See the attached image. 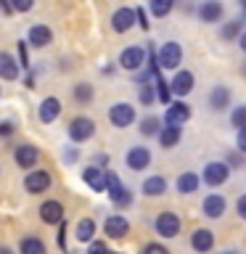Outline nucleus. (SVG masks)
Instances as JSON below:
<instances>
[{"mask_svg":"<svg viewBox=\"0 0 246 254\" xmlns=\"http://www.w3.org/2000/svg\"><path fill=\"white\" fill-rule=\"evenodd\" d=\"M148 61V51L143 45H127L122 53H119V66H122L124 71H130V74H135V71H140L143 66H146Z\"/></svg>","mask_w":246,"mask_h":254,"instance_id":"nucleus-1","label":"nucleus"},{"mask_svg":"<svg viewBox=\"0 0 246 254\" xmlns=\"http://www.w3.org/2000/svg\"><path fill=\"white\" fill-rule=\"evenodd\" d=\"M135 119H138V114H135V106L127 101H117L114 106L109 109V122L117 127V130H124V127H130Z\"/></svg>","mask_w":246,"mask_h":254,"instance_id":"nucleus-2","label":"nucleus"},{"mask_svg":"<svg viewBox=\"0 0 246 254\" xmlns=\"http://www.w3.org/2000/svg\"><path fill=\"white\" fill-rule=\"evenodd\" d=\"M66 132H69V140L71 143H85V140H90L93 135H95V122H93L90 117H74L69 122Z\"/></svg>","mask_w":246,"mask_h":254,"instance_id":"nucleus-3","label":"nucleus"},{"mask_svg":"<svg viewBox=\"0 0 246 254\" xmlns=\"http://www.w3.org/2000/svg\"><path fill=\"white\" fill-rule=\"evenodd\" d=\"M106 193L111 196V204L117 206H130L132 204V193L122 186L117 172H106Z\"/></svg>","mask_w":246,"mask_h":254,"instance_id":"nucleus-4","label":"nucleus"},{"mask_svg":"<svg viewBox=\"0 0 246 254\" xmlns=\"http://www.w3.org/2000/svg\"><path fill=\"white\" fill-rule=\"evenodd\" d=\"M180 64H183V45L175 43V40L164 43L162 51H159V66L175 71V69H180Z\"/></svg>","mask_w":246,"mask_h":254,"instance_id":"nucleus-5","label":"nucleus"},{"mask_svg":"<svg viewBox=\"0 0 246 254\" xmlns=\"http://www.w3.org/2000/svg\"><path fill=\"white\" fill-rule=\"evenodd\" d=\"M135 24H138V13H135V8H130V5H122L111 13V29H114L117 35L130 32Z\"/></svg>","mask_w":246,"mask_h":254,"instance_id":"nucleus-6","label":"nucleus"},{"mask_svg":"<svg viewBox=\"0 0 246 254\" xmlns=\"http://www.w3.org/2000/svg\"><path fill=\"white\" fill-rule=\"evenodd\" d=\"M196 16L201 24H217V21H222V16H225V5H222L220 0H201L196 8Z\"/></svg>","mask_w":246,"mask_h":254,"instance_id":"nucleus-7","label":"nucleus"},{"mask_svg":"<svg viewBox=\"0 0 246 254\" xmlns=\"http://www.w3.org/2000/svg\"><path fill=\"white\" fill-rule=\"evenodd\" d=\"M193 85H196V77H193V71H188V69H178L175 77L170 79V87H172L175 98H185V95L193 90Z\"/></svg>","mask_w":246,"mask_h":254,"instance_id":"nucleus-8","label":"nucleus"},{"mask_svg":"<svg viewBox=\"0 0 246 254\" xmlns=\"http://www.w3.org/2000/svg\"><path fill=\"white\" fill-rule=\"evenodd\" d=\"M228 178H230V164L228 162H209L204 167V183H206V186L217 188Z\"/></svg>","mask_w":246,"mask_h":254,"instance_id":"nucleus-9","label":"nucleus"},{"mask_svg":"<svg viewBox=\"0 0 246 254\" xmlns=\"http://www.w3.org/2000/svg\"><path fill=\"white\" fill-rule=\"evenodd\" d=\"M190 119V106L185 101H172L167 103V111H164V122L167 125H175V127H183Z\"/></svg>","mask_w":246,"mask_h":254,"instance_id":"nucleus-10","label":"nucleus"},{"mask_svg":"<svg viewBox=\"0 0 246 254\" xmlns=\"http://www.w3.org/2000/svg\"><path fill=\"white\" fill-rule=\"evenodd\" d=\"M124 162L132 172H143V170H148V164H151V151L146 146H132L124 154Z\"/></svg>","mask_w":246,"mask_h":254,"instance_id":"nucleus-11","label":"nucleus"},{"mask_svg":"<svg viewBox=\"0 0 246 254\" xmlns=\"http://www.w3.org/2000/svg\"><path fill=\"white\" fill-rule=\"evenodd\" d=\"M40 159V151L37 146H32V143H21V146L13 148V162L21 167V170H32V167L37 164Z\"/></svg>","mask_w":246,"mask_h":254,"instance_id":"nucleus-12","label":"nucleus"},{"mask_svg":"<svg viewBox=\"0 0 246 254\" xmlns=\"http://www.w3.org/2000/svg\"><path fill=\"white\" fill-rule=\"evenodd\" d=\"M156 233L162 238H175L180 233V217L175 212H162L156 217Z\"/></svg>","mask_w":246,"mask_h":254,"instance_id":"nucleus-13","label":"nucleus"},{"mask_svg":"<svg viewBox=\"0 0 246 254\" xmlns=\"http://www.w3.org/2000/svg\"><path fill=\"white\" fill-rule=\"evenodd\" d=\"M24 188H27V193H45L51 188V175L45 170H32L24 178Z\"/></svg>","mask_w":246,"mask_h":254,"instance_id":"nucleus-14","label":"nucleus"},{"mask_svg":"<svg viewBox=\"0 0 246 254\" xmlns=\"http://www.w3.org/2000/svg\"><path fill=\"white\" fill-rule=\"evenodd\" d=\"M225 209H228V201H225V196H220V193H209L201 201V212L209 220H220L222 214H225Z\"/></svg>","mask_w":246,"mask_h":254,"instance_id":"nucleus-15","label":"nucleus"},{"mask_svg":"<svg viewBox=\"0 0 246 254\" xmlns=\"http://www.w3.org/2000/svg\"><path fill=\"white\" fill-rule=\"evenodd\" d=\"M37 114H40V122H43V125L56 122V119H59V114H61V101H59V98H53V95H48V98L40 101Z\"/></svg>","mask_w":246,"mask_h":254,"instance_id":"nucleus-16","label":"nucleus"},{"mask_svg":"<svg viewBox=\"0 0 246 254\" xmlns=\"http://www.w3.org/2000/svg\"><path fill=\"white\" fill-rule=\"evenodd\" d=\"M103 233L109 238H124L130 233V222H127V217H122V214H111V217H106V222H103Z\"/></svg>","mask_w":246,"mask_h":254,"instance_id":"nucleus-17","label":"nucleus"},{"mask_svg":"<svg viewBox=\"0 0 246 254\" xmlns=\"http://www.w3.org/2000/svg\"><path fill=\"white\" fill-rule=\"evenodd\" d=\"M40 220L48 222V225H61L63 222V204L61 201H43L40 206Z\"/></svg>","mask_w":246,"mask_h":254,"instance_id":"nucleus-18","label":"nucleus"},{"mask_svg":"<svg viewBox=\"0 0 246 254\" xmlns=\"http://www.w3.org/2000/svg\"><path fill=\"white\" fill-rule=\"evenodd\" d=\"M190 246H193V252H198V254L212 252V246H214V233H212L209 228H196L193 233H190Z\"/></svg>","mask_w":246,"mask_h":254,"instance_id":"nucleus-19","label":"nucleus"},{"mask_svg":"<svg viewBox=\"0 0 246 254\" xmlns=\"http://www.w3.org/2000/svg\"><path fill=\"white\" fill-rule=\"evenodd\" d=\"M27 43H29L32 48H45V45H51V43H53L51 27H45V24H35V27H29Z\"/></svg>","mask_w":246,"mask_h":254,"instance_id":"nucleus-20","label":"nucleus"},{"mask_svg":"<svg viewBox=\"0 0 246 254\" xmlns=\"http://www.w3.org/2000/svg\"><path fill=\"white\" fill-rule=\"evenodd\" d=\"M82 180L95 190V193H103V190H106V172H103L101 167H95V164L82 170Z\"/></svg>","mask_w":246,"mask_h":254,"instance_id":"nucleus-21","label":"nucleus"},{"mask_svg":"<svg viewBox=\"0 0 246 254\" xmlns=\"http://www.w3.org/2000/svg\"><path fill=\"white\" fill-rule=\"evenodd\" d=\"M19 74H21V64H16L11 53L0 51V79L13 82V79H19Z\"/></svg>","mask_w":246,"mask_h":254,"instance_id":"nucleus-22","label":"nucleus"},{"mask_svg":"<svg viewBox=\"0 0 246 254\" xmlns=\"http://www.w3.org/2000/svg\"><path fill=\"white\" fill-rule=\"evenodd\" d=\"M230 106V90L225 85H214L209 90V109L212 111H225Z\"/></svg>","mask_w":246,"mask_h":254,"instance_id":"nucleus-23","label":"nucleus"},{"mask_svg":"<svg viewBox=\"0 0 246 254\" xmlns=\"http://www.w3.org/2000/svg\"><path fill=\"white\" fill-rule=\"evenodd\" d=\"M159 138V146L162 148H175L180 143V138H183V127H175V125H167V127H162V132L156 135Z\"/></svg>","mask_w":246,"mask_h":254,"instance_id":"nucleus-24","label":"nucleus"},{"mask_svg":"<svg viewBox=\"0 0 246 254\" xmlns=\"http://www.w3.org/2000/svg\"><path fill=\"white\" fill-rule=\"evenodd\" d=\"M244 19H241V16H238V19H230V21H225V24H222V27H220V37L222 40H225V43H233V40H238V37H241L244 35Z\"/></svg>","mask_w":246,"mask_h":254,"instance_id":"nucleus-25","label":"nucleus"},{"mask_svg":"<svg viewBox=\"0 0 246 254\" xmlns=\"http://www.w3.org/2000/svg\"><path fill=\"white\" fill-rule=\"evenodd\" d=\"M71 98H74L79 106H87V103H93L95 98V90L90 82H77L74 87H71Z\"/></svg>","mask_w":246,"mask_h":254,"instance_id":"nucleus-26","label":"nucleus"},{"mask_svg":"<svg viewBox=\"0 0 246 254\" xmlns=\"http://www.w3.org/2000/svg\"><path fill=\"white\" fill-rule=\"evenodd\" d=\"M93 236H95V222L90 217H82L77 222V228H74V238L79 244H90Z\"/></svg>","mask_w":246,"mask_h":254,"instance_id":"nucleus-27","label":"nucleus"},{"mask_svg":"<svg viewBox=\"0 0 246 254\" xmlns=\"http://www.w3.org/2000/svg\"><path fill=\"white\" fill-rule=\"evenodd\" d=\"M198 186H201V178H198L196 172H183L180 178H178V190L180 193H196Z\"/></svg>","mask_w":246,"mask_h":254,"instance_id":"nucleus-28","label":"nucleus"},{"mask_svg":"<svg viewBox=\"0 0 246 254\" xmlns=\"http://www.w3.org/2000/svg\"><path fill=\"white\" fill-rule=\"evenodd\" d=\"M140 135L143 138H154V135H159L162 132V119H159L156 114H148V117H143L140 119Z\"/></svg>","mask_w":246,"mask_h":254,"instance_id":"nucleus-29","label":"nucleus"},{"mask_svg":"<svg viewBox=\"0 0 246 254\" xmlns=\"http://www.w3.org/2000/svg\"><path fill=\"white\" fill-rule=\"evenodd\" d=\"M167 190V180L162 175H151V178L143 180V193L146 196H162Z\"/></svg>","mask_w":246,"mask_h":254,"instance_id":"nucleus-30","label":"nucleus"},{"mask_svg":"<svg viewBox=\"0 0 246 254\" xmlns=\"http://www.w3.org/2000/svg\"><path fill=\"white\" fill-rule=\"evenodd\" d=\"M175 3H178V0H148V11L154 19H164V16L172 13Z\"/></svg>","mask_w":246,"mask_h":254,"instance_id":"nucleus-31","label":"nucleus"},{"mask_svg":"<svg viewBox=\"0 0 246 254\" xmlns=\"http://www.w3.org/2000/svg\"><path fill=\"white\" fill-rule=\"evenodd\" d=\"M19 254H45V244L37 236H27L19 244Z\"/></svg>","mask_w":246,"mask_h":254,"instance_id":"nucleus-32","label":"nucleus"},{"mask_svg":"<svg viewBox=\"0 0 246 254\" xmlns=\"http://www.w3.org/2000/svg\"><path fill=\"white\" fill-rule=\"evenodd\" d=\"M154 82H156V95H159V101H162V103H172V101H170V95H172L170 82H167L162 74H156V77H154Z\"/></svg>","mask_w":246,"mask_h":254,"instance_id":"nucleus-33","label":"nucleus"},{"mask_svg":"<svg viewBox=\"0 0 246 254\" xmlns=\"http://www.w3.org/2000/svg\"><path fill=\"white\" fill-rule=\"evenodd\" d=\"M156 85H140V90H138V98H140V106H154V101L159 98L156 90H154Z\"/></svg>","mask_w":246,"mask_h":254,"instance_id":"nucleus-34","label":"nucleus"},{"mask_svg":"<svg viewBox=\"0 0 246 254\" xmlns=\"http://www.w3.org/2000/svg\"><path fill=\"white\" fill-rule=\"evenodd\" d=\"M230 125H233L236 130H244L246 127V103H241V106H236L230 111Z\"/></svg>","mask_w":246,"mask_h":254,"instance_id":"nucleus-35","label":"nucleus"},{"mask_svg":"<svg viewBox=\"0 0 246 254\" xmlns=\"http://www.w3.org/2000/svg\"><path fill=\"white\" fill-rule=\"evenodd\" d=\"M11 5H13V13H27V11H32L35 0H11Z\"/></svg>","mask_w":246,"mask_h":254,"instance_id":"nucleus-36","label":"nucleus"},{"mask_svg":"<svg viewBox=\"0 0 246 254\" xmlns=\"http://www.w3.org/2000/svg\"><path fill=\"white\" fill-rule=\"evenodd\" d=\"M87 254H109V246L103 241H90V246H87Z\"/></svg>","mask_w":246,"mask_h":254,"instance_id":"nucleus-37","label":"nucleus"},{"mask_svg":"<svg viewBox=\"0 0 246 254\" xmlns=\"http://www.w3.org/2000/svg\"><path fill=\"white\" fill-rule=\"evenodd\" d=\"M143 254H170V249L162 244H148L146 249H143Z\"/></svg>","mask_w":246,"mask_h":254,"instance_id":"nucleus-38","label":"nucleus"},{"mask_svg":"<svg viewBox=\"0 0 246 254\" xmlns=\"http://www.w3.org/2000/svg\"><path fill=\"white\" fill-rule=\"evenodd\" d=\"M19 64H21V69H29V56H27V45L19 43Z\"/></svg>","mask_w":246,"mask_h":254,"instance_id":"nucleus-39","label":"nucleus"},{"mask_svg":"<svg viewBox=\"0 0 246 254\" xmlns=\"http://www.w3.org/2000/svg\"><path fill=\"white\" fill-rule=\"evenodd\" d=\"M135 13H138V27H140V29H148V27H151V21H148L146 11H143V8H135Z\"/></svg>","mask_w":246,"mask_h":254,"instance_id":"nucleus-40","label":"nucleus"},{"mask_svg":"<svg viewBox=\"0 0 246 254\" xmlns=\"http://www.w3.org/2000/svg\"><path fill=\"white\" fill-rule=\"evenodd\" d=\"M236 146H238V151H241V154H246V127H244V130H238V135H236Z\"/></svg>","mask_w":246,"mask_h":254,"instance_id":"nucleus-41","label":"nucleus"},{"mask_svg":"<svg viewBox=\"0 0 246 254\" xmlns=\"http://www.w3.org/2000/svg\"><path fill=\"white\" fill-rule=\"evenodd\" d=\"M236 209H238V217H241V220H246V193H244L241 198H238Z\"/></svg>","mask_w":246,"mask_h":254,"instance_id":"nucleus-42","label":"nucleus"},{"mask_svg":"<svg viewBox=\"0 0 246 254\" xmlns=\"http://www.w3.org/2000/svg\"><path fill=\"white\" fill-rule=\"evenodd\" d=\"M13 132V125L11 122H0V135H11Z\"/></svg>","mask_w":246,"mask_h":254,"instance_id":"nucleus-43","label":"nucleus"},{"mask_svg":"<svg viewBox=\"0 0 246 254\" xmlns=\"http://www.w3.org/2000/svg\"><path fill=\"white\" fill-rule=\"evenodd\" d=\"M63 159H66V162H74V159H77V148H66V151H63Z\"/></svg>","mask_w":246,"mask_h":254,"instance_id":"nucleus-44","label":"nucleus"},{"mask_svg":"<svg viewBox=\"0 0 246 254\" xmlns=\"http://www.w3.org/2000/svg\"><path fill=\"white\" fill-rule=\"evenodd\" d=\"M228 164H230V167H233V164H238V167H241V164H244V156H238V154H233V156L228 159Z\"/></svg>","mask_w":246,"mask_h":254,"instance_id":"nucleus-45","label":"nucleus"},{"mask_svg":"<svg viewBox=\"0 0 246 254\" xmlns=\"http://www.w3.org/2000/svg\"><path fill=\"white\" fill-rule=\"evenodd\" d=\"M238 45H241V51L246 53V32H244V35H241V37H238Z\"/></svg>","mask_w":246,"mask_h":254,"instance_id":"nucleus-46","label":"nucleus"},{"mask_svg":"<svg viewBox=\"0 0 246 254\" xmlns=\"http://www.w3.org/2000/svg\"><path fill=\"white\" fill-rule=\"evenodd\" d=\"M24 85H27V87H35V77L27 74V79H24Z\"/></svg>","mask_w":246,"mask_h":254,"instance_id":"nucleus-47","label":"nucleus"},{"mask_svg":"<svg viewBox=\"0 0 246 254\" xmlns=\"http://www.w3.org/2000/svg\"><path fill=\"white\" fill-rule=\"evenodd\" d=\"M238 5H241V11H244V21H246V0H238Z\"/></svg>","mask_w":246,"mask_h":254,"instance_id":"nucleus-48","label":"nucleus"},{"mask_svg":"<svg viewBox=\"0 0 246 254\" xmlns=\"http://www.w3.org/2000/svg\"><path fill=\"white\" fill-rule=\"evenodd\" d=\"M0 254H13V252L8 249V246H0Z\"/></svg>","mask_w":246,"mask_h":254,"instance_id":"nucleus-49","label":"nucleus"},{"mask_svg":"<svg viewBox=\"0 0 246 254\" xmlns=\"http://www.w3.org/2000/svg\"><path fill=\"white\" fill-rule=\"evenodd\" d=\"M241 74H244V77H246V61H244V64H241Z\"/></svg>","mask_w":246,"mask_h":254,"instance_id":"nucleus-50","label":"nucleus"},{"mask_svg":"<svg viewBox=\"0 0 246 254\" xmlns=\"http://www.w3.org/2000/svg\"><path fill=\"white\" fill-rule=\"evenodd\" d=\"M222 254H236V252H222Z\"/></svg>","mask_w":246,"mask_h":254,"instance_id":"nucleus-51","label":"nucleus"},{"mask_svg":"<svg viewBox=\"0 0 246 254\" xmlns=\"http://www.w3.org/2000/svg\"><path fill=\"white\" fill-rule=\"evenodd\" d=\"M109 254H119V252H109Z\"/></svg>","mask_w":246,"mask_h":254,"instance_id":"nucleus-52","label":"nucleus"}]
</instances>
